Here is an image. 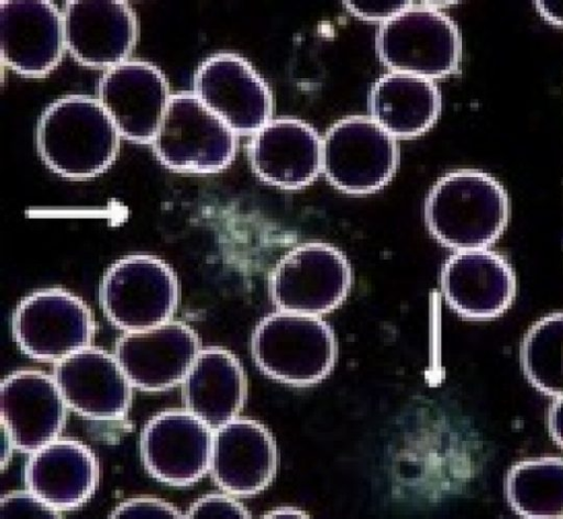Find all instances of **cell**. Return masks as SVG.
Here are the masks:
<instances>
[{
    "instance_id": "cell-31",
    "label": "cell",
    "mask_w": 563,
    "mask_h": 519,
    "mask_svg": "<svg viewBox=\"0 0 563 519\" xmlns=\"http://www.w3.org/2000/svg\"><path fill=\"white\" fill-rule=\"evenodd\" d=\"M263 517L265 518H303L308 517L305 511L291 507V506H282L275 508L268 512H266Z\"/></svg>"
},
{
    "instance_id": "cell-21",
    "label": "cell",
    "mask_w": 563,
    "mask_h": 519,
    "mask_svg": "<svg viewBox=\"0 0 563 519\" xmlns=\"http://www.w3.org/2000/svg\"><path fill=\"white\" fill-rule=\"evenodd\" d=\"M180 385L184 409L212 430L238 417L247 393L238 357L216 346L200 350Z\"/></svg>"
},
{
    "instance_id": "cell-24",
    "label": "cell",
    "mask_w": 563,
    "mask_h": 519,
    "mask_svg": "<svg viewBox=\"0 0 563 519\" xmlns=\"http://www.w3.org/2000/svg\"><path fill=\"white\" fill-rule=\"evenodd\" d=\"M507 500L523 518L563 517V455L528 459L506 477Z\"/></svg>"
},
{
    "instance_id": "cell-14",
    "label": "cell",
    "mask_w": 563,
    "mask_h": 519,
    "mask_svg": "<svg viewBox=\"0 0 563 519\" xmlns=\"http://www.w3.org/2000/svg\"><path fill=\"white\" fill-rule=\"evenodd\" d=\"M0 46L3 63L15 73L47 75L66 47L63 14L46 0L1 1Z\"/></svg>"
},
{
    "instance_id": "cell-17",
    "label": "cell",
    "mask_w": 563,
    "mask_h": 519,
    "mask_svg": "<svg viewBox=\"0 0 563 519\" xmlns=\"http://www.w3.org/2000/svg\"><path fill=\"white\" fill-rule=\"evenodd\" d=\"M448 305L460 316L486 320L501 314L516 294V278L508 261L487 247L455 251L441 272Z\"/></svg>"
},
{
    "instance_id": "cell-26",
    "label": "cell",
    "mask_w": 563,
    "mask_h": 519,
    "mask_svg": "<svg viewBox=\"0 0 563 519\" xmlns=\"http://www.w3.org/2000/svg\"><path fill=\"white\" fill-rule=\"evenodd\" d=\"M0 518H60V511L49 506L29 488L2 496Z\"/></svg>"
},
{
    "instance_id": "cell-28",
    "label": "cell",
    "mask_w": 563,
    "mask_h": 519,
    "mask_svg": "<svg viewBox=\"0 0 563 519\" xmlns=\"http://www.w3.org/2000/svg\"><path fill=\"white\" fill-rule=\"evenodd\" d=\"M110 518H185L172 504L154 497H134L119 504Z\"/></svg>"
},
{
    "instance_id": "cell-10",
    "label": "cell",
    "mask_w": 563,
    "mask_h": 519,
    "mask_svg": "<svg viewBox=\"0 0 563 519\" xmlns=\"http://www.w3.org/2000/svg\"><path fill=\"white\" fill-rule=\"evenodd\" d=\"M238 135H253L271 119V91L252 65L232 53L208 57L198 67L194 91Z\"/></svg>"
},
{
    "instance_id": "cell-9",
    "label": "cell",
    "mask_w": 563,
    "mask_h": 519,
    "mask_svg": "<svg viewBox=\"0 0 563 519\" xmlns=\"http://www.w3.org/2000/svg\"><path fill=\"white\" fill-rule=\"evenodd\" d=\"M351 284L345 255L332 245L310 242L280 258L271 274L269 290L278 310L320 316L344 301Z\"/></svg>"
},
{
    "instance_id": "cell-18",
    "label": "cell",
    "mask_w": 563,
    "mask_h": 519,
    "mask_svg": "<svg viewBox=\"0 0 563 519\" xmlns=\"http://www.w3.org/2000/svg\"><path fill=\"white\" fill-rule=\"evenodd\" d=\"M0 406L1 426L15 449L30 454L58 438L68 408L53 375L35 369L2 380Z\"/></svg>"
},
{
    "instance_id": "cell-22",
    "label": "cell",
    "mask_w": 563,
    "mask_h": 519,
    "mask_svg": "<svg viewBox=\"0 0 563 519\" xmlns=\"http://www.w3.org/2000/svg\"><path fill=\"white\" fill-rule=\"evenodd\" d=\"M98 466L82 443L56 439L30 454L25 485L53 508L62 511L82 505L93 493Z\"/></svg>"
},
{
    "instance_id": "cell-12",
    "label": "cell",
    "mask_w": 563,
    "mask_h": 519,
    "mask_svg": "<svg viewBox=\"0 0 563 519\" xmlns=\"http://www.w3.org/2000/svg\"><path fill=\"white\" fill-rule=\"evenodd\" d=\"M196 332L178 321L123 332L114 356L133 387L146 391L168 389L180 384L200 352Z\"/></svg>"
},
{
    "instance_id": "cell-4",
    "label": "cell",
    "mask_w": 563,
    "mask_h": 519,
    "mask_svg": "<svg viewBox=\"0 0 563 519\" xmlns=\"http://www.w3.org/2000/svg\"><path fill=\"white\" fill-rule=\"evenodd\" d=\"M151 144L173 170L216 173L233 161L238 134L194 92H178L172 95Z\"/></svg>"
},
{
    "instance_id": "cell-5",
    "label": "cell",
    "mask_w": 563,
    "mask_h": 519,
    "mask_svg": "<svg viewBox=\"0 0 563 519\" xmlns=\"http://www.w3.org/2000/svg\"><path fill=\"white\" fill-rule=\"evenodd\" d=\"M376 48L380 60L393 73L432 80L454 74L462 56L457 26L430 4L411 5L383 23Z\"/></svg>"
},
{
    "instance_id": "cell-7",
    "label": "cell",
    "mask_w": 563,
    "mask_h": 519,
    "mask_svg": "<svg viewBox=\"0 0 563 519\" xmlns=\"http://www.w3.org/2000/svg\"><path fill=\"white\" fill-rule=\"evenodd\" d=\"M398 163L396 139L372 118L347 117L322 139V172L338 189L374 192L393 177Z\"/></svg>"
},
{
    "instance_id": "cell-30",
    "label": "cell",
    "mask_w": 563,
    "mask_h": 519,
    "mask_svg": "<svg viewBox=\"0 0 563 519\" xmlns=\"http://www.w3.org/2000/svg\"><path fill=\"white\" fill-rule=\"evenodd\" d=\"M15 449L13 440L7 429L1 426V468L9 464V461L12 455V451Z\"/></svg>"
},
{
    "instance_id": "cell-3",
    "label": "cell",
    "mask_w": 563,
    "mask_h": 519,
    "mask_svg": "<svg viewBox=\"0 0 563 519\" xmlns=\"http://www.w3.org/2000/svg\"><path fill=\"white\" fill-rule=\"evenodd\" d=\"M251 351L268 377L292 386L319 383L332 371L338 345L319 316L278 310L255 327Z\"/></svg>"
},
{
    "instance_id": "cell-1",
    "label": "cell",
    "mask_w": 563,
    "mask_h": 519,
    "mask_svg": "<svg viewBox=\"0 0 563 519\" xmlns=\"http://www.w3.org/2000/svg\"><path fill=\"white\" fill-rule=\"evenodd\" d=\"M121 137L99 100L84 95L52 102L36 130L43 162L54 173L73 179L91 178L108 169L118 155Z\"/></svg>"
},
{
    "instance_id": "cell-20",
    "label": "cell",
    "mask_w": 563,
    "mask_h": 519,
    "mask_svg": "<svg viewBox=\"0 0 563 519\" xmlns=\"http://www.w3.org/2000/svg\"><path fill=\"white\" fill-rule=\"evenodd\" d=\"M254 173L283 189H299L322 172V140L303 121L272 119L256 131L249 144Z\"/></svg>"
},
{
    "instance_id": "cell-8",
    "label": "cell",
    "mask_w": 563,
    "mask_h": 519,
    "mask_svg": "<svg viewBox=\"0 0 563 519\" xmlns=\"http://www.w3.org/2000/svg\"><path fill=\"white\" fill-rule=\"evenodd\" d=\"M12 332L24 354L57 363L91 345L95 320L79 297L47 288L20 301L12 316Z\"/></svg>"
},
{
    "instance_id": "cell-27",
    "label": "cell",
    "mask_w": 563,
    "mask_h": 519,
    "mask_svg": "<svg viewBox=\"0 0 563 519\" xmlns=\"http://www.w3.org/2000/svg\"><path fill=\"white\" fill-rule=\"evenodd\" d=\"M185 518H251V514L230 494H209L194 501Z\"/></svg>"
},
{
    "instance_id": "cell-13",
    "label": "cell",
    "mask_w": 563,
    "mask_h": 519,
    "mask_svg": "<svg viewBox=\"0 0 563 519\" xmlns=\"http://www.w3.org/2000/svg\"><path fill=\"white\" fill-rule=\"evenodd\" d=\"M213 430L187 410L153 417L141 435L146 470L159 482L187 486L209 472Z\"/></svg>"
},
{
    "instance_id": "cell-2",
    "label": "cell",
    "mask_w": 563,
    "mask_h": 519,
    "mask_svg": "<svg viewBox=\"0 0 563 519\" xmlns=\"http://www.w3.org/2000/svg\"><path fill=\"white\" fill-rule=\"evenodd\" d=\"M424 214L431 234L444 246L483 249L497 241L508 223V195L492 175L457 169L431 188Z\"/></svg>"
},
{
    "instance_id": "cell-23",
    "label": "cell",
    "mask_w": 563,
    "mask_h": 519,
    "mask_svg": "<svg viewBox=\"0 0 563 519\" xmlns=\"http://www.w3.org/2000/svg\"><path fill=\"white\" fill-rule=\"evenodd\" d=\"M371 118L393 137H413L428 131L441 110V97L432 79L389 73L372 87Z\"/></svg>"
},
{
    "instance_id": "cell-25",
    "label": "cell",
    "mask_w": 563,
    "mask_h": 519,
    "mask_svg": "<svg viewBox=\"0 0 563 519\" xmlns=\"http://www.w3.org/2000/svg\"><path fill=\"white\" fill-rule=\"evenodd\" d=\"M520 363L534 388L563 399V312L549 313L529 328L521 342Z\"/></svg>"
},
{
    "instance_id": "cell-6",
    "label": "cell",
    "mask_w": 563,
    "mask_h": 519,
    "mask_svg": "<svg viewBox=\"0 0 563 519\" xmlns=\"http://www.w3.org/2000/svg\"><path fill=\"white\" fill-rule=\"evenodd\" d=\"M179 297L173 269L161 258L134 254L113 263L102 277L99 298L112 324L123 332L169 321Z\"/></svg>"
},
{
    "instance_id": "cell-19",
    "label": "cell",
    "mask_w": 563,
    "mask_h": 519,
    "mask_svg": "<svg viewBox=\"0 0 563 519\" xmlns=\"http://www.w3.org/2000/svg\"><path fill=\"white\" fill-rule=\"evenodd\" d=\"M53 377L67 407L86 418L113 420L130 407L133 385L114 354L99 347L58 361Z\"/></svg>"
},
{
    "instance_id": "cell-11",
    "label": "cell",
    "mask_w": 563,
    "mask_h": 519,
    "mask_svg": "<svg viewBox=\"0 0 563 519\" xmlns=\"http://www.w3.org/2000/svg\"><path fill=\"white\" fill-rule=\"evenodd\" d=\"M170 97L159 68L148 62L125 60L102 75L97 99L121 136L151 144Z\"/></svg>"
},
{
    "instance_id": "cell-16",
    "label": "cell",
    "mask_w": 563,
    "mask_h": 519,
    "mask_svg": "<svg viewBox=\"0 0 563 519\" xmlns=\"http://www.w3.org/2000/svg\"><path fill=\"white\" fill-rule=\"evenodd\" d=\"M277 464L276 441L263 423L236 417L213 430L209 472L225 493L258 494L274 479Z\"/></svg>"
},
{
    "instance_id": "cell-29",
    "label": "cell",
    "mask_w": 563,
    "mask_h": 519,
    "mask_svg": "<svg viewBox=\"0 0 563 519\" xmlns=\"http://www.w3.org/2000/svg\"><path fill=\"white\" fill-rule=\"evenodd\" d=\"M346 9L365 21H378L382 24L409 9L411 1H344Z\"/></svg>"
},
{
    "instance_id": "cell-15",
    "label": "cell",
    "mask_w": 563,
    "mask_h": 519,
    "mask_svg": "<svg viewBox=\"0 0 563 519\" xmlns=\"http://www.w3.org/2000/svg\"><path fill=\"white\" fill-rule=\"evenodd\" d=\"M62 14L66 48L78 63L111 68L128 60L139 26L126 1L70 0Z\"/></svg>"
}]
</instances>
